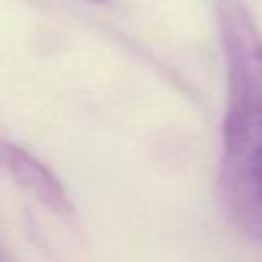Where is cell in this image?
Returning <instances> with one entry per match:
<instances>
[{
    "mask_svg": "<svg viewBox=\"0 0 262 262\" xmlns=\"http://www.w3.org/2000/svg\"><path fill=\"white\" fill-rule=\"evenodd\" d=\"M225 115L219 194L231 225L262 244V33L242 0H219Z\"/></svg>",
    "mask_w": 262,
    "mask_h": 262,
    "instance_id": "cell-1",
    "label": "cell"
},
{
    "mask_svg": "<svg viewBox=\"0 0 262 262\" xmlns=\"http://www.w3.org/2000/svg\"><path fill=\"white\" fill-rule=\"evenodd\" d=\"M0 170L51 213L72 217L74 207L59 178L33 154L4 137H0Z\"/></svg>",
    "mask_w": 262,
    "mask_h": 262,
    "instance_id": "cell-2",
    "label": "cell"
},
{
    "mask_svg": "<svg viewBox=\"0 0 262 262\" xmlns=\"http://www.w3.org/2000/svg\"><path fill=\"white\" fill-rule=\"evenodd\" d=\"M0 262H8V258L4 256V252H2V250H0Z\"/></svg>",
    "mask_w": 262,
    "mask_h": 262,
    "instance_id": "cell-3",
    "label": "cell"
},
{
    "mask_svg": "<svg viewBox=\"0 0 262 262\" xmlns=\"http://www.w3.org/2000/svg\"><path fill=\"white\" fill-rule=\"evenodd\" d=\"M88 2H94V4H102V2H108V0H88Z\"/></svg>",
    "mask_w": 262,
    "mask_h": 262,
    "instance_id": "cell-4",
    "label": "cell"
}]
</instances>
